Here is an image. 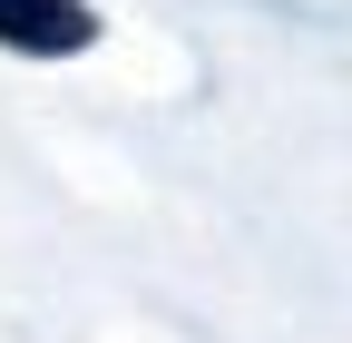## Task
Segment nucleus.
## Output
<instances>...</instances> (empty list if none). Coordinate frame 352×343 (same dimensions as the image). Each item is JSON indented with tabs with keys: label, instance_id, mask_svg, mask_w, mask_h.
<instances>
[{
	"label": "nucleus",
	"instance_id": "1",
	"mask_svg": "<svg viewBox=\"0 0 352 343\" xmlns=\"http://www.w3.org/2000/svg\"><path fill=\"white\" fill-rule=\"evenodd\" d=\"M98 10L88 0H0V50H30V59H69L88 50Z\"/></svg>",
	"mask_w": 352,
	"mask_h": 343
}]
</instances>
